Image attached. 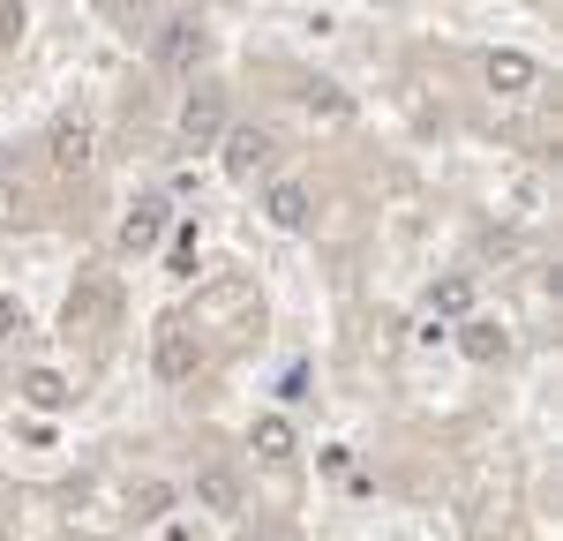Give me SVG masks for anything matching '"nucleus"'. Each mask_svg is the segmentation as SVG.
<instances>
[{
  "label": "nucleus",
  "instance_id": "obj_1",
  "mask_svg": "<svg viewBox=\"0 0 563 541\" xmlns=\"http://www.w3.org/2000/svg\"><path fill=\"white\" fill-rule=\"evenodd\" d=\"M203 53H211V31H203L196 15H174V23L158 31V68H166V76H196Z\"/></svg>",
  "mask_w": 563,
  "mask_h": 541
},
{
  "label": "nucleus",
  "instance_id": "obj_2",
  "mask_svg": "<svg viewBox=\"0 0 563 541\" xmlns=\"http://www.w3.org/2000/svg\"><path fill=\"white\" fill-rule=\"evenodd\" d=\"M166 225H174V203H166V196H135L113 241H121V256H143V249H158V233H166Z\"/></svg>",
  "mask_w": 563,
  "mask_h": 541
},
{
  "label": "nucleus",
  "instance_id": "obj_3",
  "mask_svg": "<svg viewBox=\"0 0 563 541\" xmlns=\"http://www.w3.org/2000/svg\"><path fill=\"white\" fill-rule=\"evenodd\" d=\"M218 135H225V98H218V90H196V98L180 106V143H188V151H211Z\"/></svg>",
  "mask_w": 563,
  "mask_h": 541
},
{
  "label": "nucleus",
  "instance_id": "obj_4",
  "mask_svg": "<svg viewBox=\"0 0 563 541\" xmlns=\"http://www.w3.org/2000/svg\"><path fill=\"white\" fill-rule=\"evenodd\" d=\"M218 143H225V174H233V180H256L263 166L278 158V143H271L263 129H225Z\"/></svg>",
  "mask_w": 563,
  "mask_h": 541
},
{
  "label": "nucleus",
  "instance_id": "obj_5",
  "mask_svg": "<svg viewBox=\"0 0 563 541\" xmlns=\"http://www.w3.org/2000/svg\"><path fill=\"white\" fill-rule=\"evenodd\" d=\"M196 361H203L196 331H188V323H166V331H158V376H166V384H188Z\"/></svg>",
  "mask_w": 563,
  "mask_h": 541
},
{
  "label": "nucleus",
  "instance_id": "obj_6",
  "mask_svg": "<svg viewBox=\"0 0 563 541\" xmlns=\"http://www.w3.org/2000/svg\"><path fill=\"white\" fill-rule=\"evenodd\" d=\"M106 316H113V278H84L68 294V331H98Z\"/></svg>",
  "mask_w": 563,
  "mask_h": 541
},
{
  "label": "nucleus",
  "instance_id": "obj_7",
  "mask_svg": "<svg viewBox=\"0 0 563 541\" xmlns=\"http://www.w3.org/2000/svg\"><path fill=\"white\" fill-rule=\"evenodd\" d=\"M196 504L218 511V519H233V511H241V474H233V466H203V474H196Z\"/></svg>",
  "mask_w": 563,
  "mask_h": 541
},
{
  "label": "nucleus",
  "instance_id": "obj_8",
  "mask_svg": "<svg viewBox=\"0 0 563 541\" xmlns=\"http://www.w3.org/2000/svg\"><path fill=\"white\" fill-rule=\"evenodd\" d=\"M15 391H23V406H38V413H60V406H76V384H68L60 368H31Z\"/></svg>",
  "mask_w": 563,
  "mask_h": 541
},
{
  "label": "nucleus",
  "instance_id": "obj_9",
  "mask_svg": "<svg viewBox=\"0 0 563 541\" xmlns=\"http://www.w3.org/2000/svg\"><path fill=\"white\" fill-rule=\"evenodd\" d=\"M53 166H60V174H84L90 166V129L84 121H60V129H53Z\"/></svg>",
  "mask_w": 563,
  "mask_h": 541
},
{
  "label": "nucleus",
  "instance_id": "obj_10",
  "mask_svg": "<svg viewBox=\"0 0 563 541\" xmlns=\"http://www.w3.org/2000/svg\"><path fill=\"white\" fill-rule=\"evenodd\" d=\"M533 84H541V68L526 53H488V90H533Z\"/></svg>",
  "mask_w": 563,
  "mask_h": 541
},
{
  "label": "nucleus",
  "instance_id": "obj_11",
  "mask_svg": "<svg viewBox=\"0 0 563 541\" xmlns=\"http://www.w3.org/2000/svg\"><path fill=\"white\" fill-rule=\"evenodd\" d=\"M459 346H466L474 361H504V354H511V339H504V323H488V316H474V323L459 331Z\"/></svg>",
  "mask_w": 563,
  "mask_h": 541
},
{
  "label": "nucleus",
  "instance_id": "obj_12",
  "mask_svg": "<svg viewBox=\"0 0 563 541\" xmlns=\"http://www.w3.org/2000/svg\"><path fill=\"white\" fill-rule=\"evenodd\" d=\"M174 511V482H135L129 489V519L135 527H151V519H166Z\"/></svg>",
  "mask_w": 563,
  "mask_h": 541
},
{
  "label": "nucleus",
  "instance_id": "obj_13",
  "mask_svg": "<svg viewBox=\"0 0 563 541\" xmlns=\"http://www.w3.org/2000/svg\"><path fill=\"white\" fill-rule=\"evenodd\" d=\"M263 211H271V225H286V233H294V225H308V188H294V180H278Z\"/></svg>",
  "mask_w": 563,
  "mask_h": 541
},
{
  "label": "nucleus",
  "instance_id": "obj_14",
  "mask_svg": "<svg viewBox=\"0 0 563 541\" xmlns=\"http://www.w3.org/2000/svg\"><path fill=\"white\" fill-rule=\"evenodd\" d=\"M249 444H256V459H271V466H286V459H294V429H286L278 413H263V421H256V437H249Z\"/></svg>",
  "mask_w": 563,
  "mask_h": 541
},
{
  "label": "nucleus",
  "instance_id": "obj_15",
  "mask_svg": "<svg viewBox=\"0 0 563 541\" xmlns=\"http://www.w3.org/2000/svg\"><path fill=\"white\" fill-rule=\"evenodd\" d=\"M429 309L435 316H466V309H474V278H466V270H459V278H443V286L429 294Z\"/></svg>",
  "mask_w": 563,
  "mask_h": 541
},
{
  "label": "nucleus",
  "instance_id": "obj_16",
  "mask_svg": "<svg viewBox=\"0 0 563 541\" xmlns=\"http://www.w3.org/2000/svg\"><path fill=\"white\" fill-rule=\"evenodd\" d=\"M308 113H323V121H346V98H339L331 84H316V90H308Z\"/></svg>",
  "mask_w": 563,
  "mask_h": 541
},
{
  "label": "nucleus",
  "instance_id": "obj_17",
  "mask_svg": "<svg viewBox=\"0 0 563 541\" xmlns=\"http://www.w3.org/2000/svg\"><path fill=\"white\" fill-rule=\"evenodd\" d=\"M8 339H23V301L0 294V346H8Z\"/></svg>",
  "mask_w": 563,
  "mask_h": 541
},
{
  "label": "nucleus",
  "instance_id": "obj_18",
  "mask_svg": "<svg viewBox=\"0 0 563 541\" xmlns=\"http://www.w3.org/2000/svg\"><path fill=\"white\" fill-rule=\"evenodd\" d=\"M15 31H23V23H15V8H0V53L15 45Z\"/></svg>",
  "mask_w": 563,
  "mask_h": 541
},
{
  "label": "nucleus",
  "instance_id": "obj_19",
  "mask_svg": "<svg viewBox=\"0 0 563 541\" xmlns=\"http://www.w3.org/2000/svg\"><path fill=\"white\" fill-rule=\"evenodd\" d=\"M249 541H301V534H286V527H256Z\"/></svg>",
  "mask_w": 563,
  "mask_h": 541
},
{
  "label": "nucleus",
  "instance_id": "obj_20",
  "mask_svg": "<svg viewBox=\"0 0 563 541\" xmlns=\"http://www.w3.org/2000/svg\"><path fill=\"white\" fill-rule=\"evenodd\" d=\"M166 541H203V527H174V534H166Z\"/></svg>",
  "mask_w": 563,
  "mask_h": 541
}]
</instances>
